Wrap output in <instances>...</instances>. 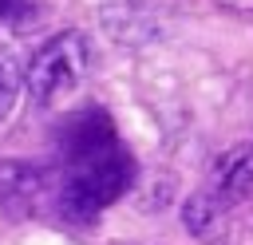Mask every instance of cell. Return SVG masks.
I'll use <instances>...</instances> for the list:
<instances>
[{
	"label": "cell",
	"instance_id": "obj_6",
	"mask_svg": "<svg viewBox=\"0 0 253 245\" xmlns=\"http://www.w3.org/2000/svg\"><path fill=\"white\" fill-rule=\"evenodd\" d=\"M16 87H20V71H16L12 59L0 51V119L12 111V103H16Z\"/></svg>",
	"mask_w": 253,
	"mask_h": 245
},
{
	"label": "cell",
	"instance_id": "obj_5",
	"mask_svg": "<svg viewBox=\"0 0 253 245\" xmlns=\"http://www.w3.org/2000/svg\"><path fill=\"white\" fill-rule=\"evenodd\" d=\"M55 4L59 0H0V24L12 32H32L55 12Z\"/></svg>",
	"mask_w": 253,
	"mask_h": 245
},
{
	"label": "cell",
	"instance_id": "obj_2",
	"mask_svg": "<svg viewBox=\"0 0 253 245\" xmlns=\"http://www.w3.org/2000/svg\"><path fill=\"white\" fill-rule=\"evenodd\" d=\"M249 190H253V142H241V146L225 150L213 162L210 182L186 202V225H190V233L206 237V241L221 237L225 213L237 202H245Z\"/></svg>",
	"mask_w": 253,
	"mask_h": 245
},
{
	"label": "cell",
	"instance_id": "obj_4",
	"mask_svg": "<svg viewBox=\"0 0 253 245\" xmlns=\"http://www.w3.org/2000/svg\"><path fill=\"white\" fill-rule=\"evenodd\" d=\"M47 194V174L32 162H0V209L32 213L36 202Z\"/></svg>",
	"mask_w": 253,
	"mask_h": 245
},
{
	"label": "cell",
	"instance_id": "obj_1",
	"mask_svg": "<svg viewBox=\"0 0 253 245\" xmlns=\"http://www.w3.org/2000/svg\"><path fill=\"white\" fill-rule=\"evenodd\" d=\"M43 174H47L55 213L71 225H91L134 182V158L115 134L111 115L87 107L59 122L55 166Z\"/></svg>",
	"mask_w": 253,
	"mask_h": 245
},
{
	"label": "cell",
	"instance_id": "obj_3",
	"mask_svg": "<svg viewBox=\"0 0 253 245\" xmlns=\"http://www.w3.org/2000/svg\"><path fill=\"white\" fill-rule=\"evenodd\" d=\"M87 59H91V51H87V36L83 32H59V36H51L32 55V63L24 71V83H28L32 103L47 107L63 91H71L87 75Z\"/></svg>",
	"mask_w": 253,
	"mask_h": 245
}]
</instances>
